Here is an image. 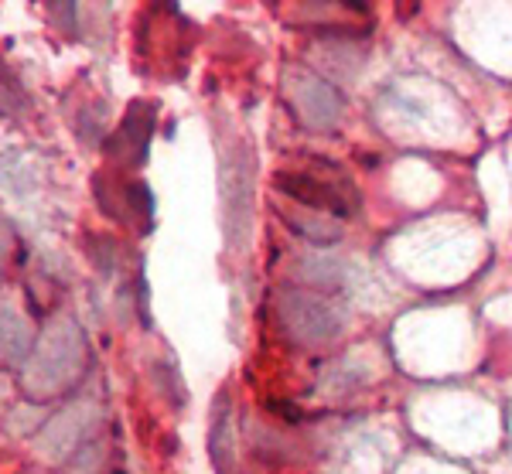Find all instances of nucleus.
<instances>
[{
    "label": "nucleus",
    "instance_id": "1",
    "mask_svg": "<svg viewBox=\"0 0 512 474\" xmlns=\"http://www.w3.org/2000/svg\"><path fill=\"white\" fill-rule=\"evenodd\" d=\"M82 365H86V342H82V331L72 318H62L45 338H41L35 362L28 365L31 396L62 393L65 386H72V379H79Z\"/></svg>",
    "mask_w": 512,
    "mask_h": 474
},
{
    "label": "nucleus",
    "instance_id": "2",
    "mask_svg": "<svg viewBox=\"0 0 512 474\" xmlns=\"http://www.w3.org/2000/svg\"><path fill=\"white\" fill-rule=\"evenodd\" d=\"M277 321L304 348H325L342 335V314L332 301L308 290L284 287L277 290Z\"/></svg>",
    "mask_w": 512,
    "mask_h": 474
},
{
    "label": "nucleus",
    "instance_id": "3",
    "mask_svg": "<svg viewBox=\"0 0 512 474\" xmlns=\"http://www.w3.org/2000/svg\"><path fill=\"white\" fill-rule=\"evenodd\" d=\"M284 93H287V103H291L294 116L311 130H332L345 113L342 93H338L332 82H325L308 69H287Z\"/></svg>",
    "mask_w": 512,
    "mask_h": 474
},
{
    "label": "nucleus",
    "instance_id": "4",
    "mask_svg": "<svg viewBox=\"0 0 512 474\" xmlns=\"http://www.w3.org/2000/svg\"><path fill=\"white\" fill-rule=\"evenodd\" d=\"M274 185L291 202L315 212H328L335 219H345V215L359 209V195H355L352 181L345 178H315L308 171H277Z\"/></svg>",
    "mask_w": 512,
    "mask_h": 474
},
{
    "label": "nucleus",
    "instance_id": "5",
    "mask_svg": "<svg viewBox=\"0 0 512 474\" xmlns=\"http://www.w3.org/2000/svg\"><path fill=\"white\" fill-rule=\"evenodd\" d=\"M154 127H158V110H154V103H147V99L130 103L120 127L106 137V144H103L106 157H113V161H120V164H130V168H140V164L147 161V151H151Z\"/></svg>",
    "mask_w": 512,
    "mask_h": 474
},
{
    "label": "nucleus",
    "instance_id": "6",
    "mask_svg": "<svg viewBox=\"0 0 512 474\" xmlns=\"http://www.w3.org/2000/svg\"><path fill=\"white\" fill-rule=\"evenodd\" d=\"M209 457L216 474H236V420L229 393H219L212 403V423H209Z\"/></svg>",
    "mask_w": 512,
    "mask_h": 474
},
{
    "label": "nucleus",
    "instance_id": "7",
    "mask_svg": "<svg viewBox=\"0 0 512 474\" xmlns=\"http://www.w3.org/2000/svg\"><path fill=\"white\" fill-rule=\"evenodd\" d=\"M280 219L287 222V229H294L297 236L311 239L315 246H332L342 239V219L328 212H315V209H304V205H277Z\"/></svg>",
    "mask_w": 512,
    "mask_h": 474
},
{
    "label": "nucleus",
    "instance_id": "8",
    "mask_svg": "<svg viewBox=\"0 0 512 474\" xmlns=\"http://www.w3.org/2000/svg\"><path fill=\"white\" fill-rule=\"evenodd\" d=\"M297 266H301V277L311 280V284H321V287H332L342 280V263L332 260V256H301L297 260Z\"/></svg>",
    "mask_w": 512,
    "mask_h": 474
},
{
    "label": "nucleus",
    "instance_id": "9",
    "mask_svg": "<svg viewBox=\"0 0 512 474\" xmlns=\"http://www.w3.org/2000/svg\"><path fill=\"white\" fill-rule=\"evenodd\" d=\"M24 106H28V99H24V86L18 82V76L0 62V113L11 116V113H21Z\"/></svg>",
    "mask_w": 512,
    "mask_h": 474
}]
</instances>
